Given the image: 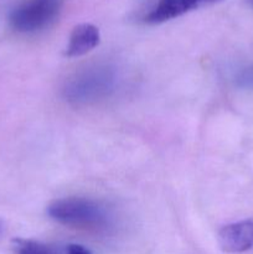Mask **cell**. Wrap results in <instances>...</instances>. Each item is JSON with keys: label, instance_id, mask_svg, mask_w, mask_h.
Listing matches in <instances>:
<instances>
[{"label": "cell", "instance_id": "obj_11", "mask_svg": "<svg viewBox=\"0 0 253 254\" xmlns=\"http://www.w3.org/2000/svg\"><path fill=\"white\" fill-rule=\"evenodd\" d=\"M0 231H1V223H0Z\"/></svg>", "mask_w": 253, "mask_h": 254}, {"label": "cell", "instance_id": "obj_2", "mask_svg": "<svg viewBox=\"0 0 253 254\" xmlns=\"http://www.w3.org/2000/svg\"><path fill=\"white\" fill-rule=\"evenodd\" d=\"M47 215L56 222L78 228H106L112 215L103 203L86 197L60 198L50 203Z\"/></svg>", "mask_w": 253, "mask_h": 254}, {"label": "cell", "instance_id": "obj_3", "mask_svg": "<svg viewBox=\"0 0 253 254\" xmlns=\"http://www.w3.org/2000/svg\"><path fill=\"white\" fill-rule=\"evenodd\" d=\"M63 0H22L9 15V24L20 34H35L51 26L61 14Z\"/></svg>", "mask_w": 253, "mask_h": 254}, {"label": "cell", "instance_id": "obj_5", "mask_svg": "<svg viewBox=\"0 0 253 254\" xmlns=\"http://www.w3.org/2000/svg\"><path fill=\"white\" fill-rule=\"evenodd\" d=\"M218 245L226 253L238 254L253 248V220L223 226L217 236Z\"/></svg>", "mask_w": 253, "mask_h": 254}, {"label": "cell", "instance_id": "obj_7", "mask_svg": "<svg viewBox=\"0 0 253 254\" xmlns=\"http://www.w3.org/2000/svg\"><path fill=\"white\" fill-rule=\"evenodd\" d=\"M15 254H62L59 248L32 240L17 238L14 241Z\"/></svg>", "mask_w": 253, "mask_h": 254}, {"label": "cell", "instance_id": "obj_9", "mask_svg": "<svg viewBox=\"0 0 253 254\" xmlns=\"http://www.w3.org/2000/svg\"><path fill=\"white\" fill-rule=\"evenodd\" d=\"M66 254H92L86 247L81 245H68L66 248Z\"/></svg>", "mask_w": 253, "mask_h": 254}, {"label": "cell", "instance_id": "obj_8", "mask_svg": "<svg viewBox=\"0 0 253 254\" xmlns=\"http://www.w3.org/2000/svg\"><path fill=\"white\" fill-rule=\"evenodd\" d=\"M236 83L242 88L253 89V66L242 69L236 77Z\"/></svg>", "mask_w": 253, "mask_h": 254}, {"label": "cell", "instance_id": "obj_1", "mask_svg": "<svg viewBox=\"0 0 253 254\" xmlns=\"http://www.w3.org/2000/svg\"><path fill=\"white\" fill-rule=\"evenodd\" d=\"M117 72L108 64H94L76 72L62 87V96L74 106H88L111 96L117 87Z\"/></svg>", "mask_w": 253, "mask_h": 254}, {"label": "cell", "instance_id": "obj_6", "mask_svg": "<svg viewBox=\"0 0 253 254\" xmlns=\"http://www.w3.org/2000/svg\"><path fill=\"white\" fill-rule=\"evenodd\" d=\"M101 35L98 27L92 24H79L72 30L66 47L67 57H79L98 46Z\"/></svg>", "mask_w": 253, "mask_h": 254}, {"label": "cell", "instance_id": "obj_4", "mask_svg": "<svg viewBox=\"0 0 253 254\" xmlns=\"http://www.w3.org/2000/svg\"><path fill=\"white\" fill-rule=\"evenodd\" d=\"M218 1L221 0H158L145 15L144 21L151 25L163 24L198 7Z\"/></svg>", "mask_w": 253, "mask_h": 254}, {"label": "cell", "instance_id": "obj_10", "mask_svg": "<svg viewBox=\"0 0 253 254\" xmlns=\"http://www.w3.org/2000/svg\"><path fill=\"white\" fill-rule=\"evenodd\" d=\"M247 1H248V4L253 7V0H247Z\"/></svg>", "mask_w": 253, "mask_h": 254}]
</instances>
